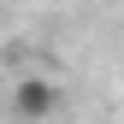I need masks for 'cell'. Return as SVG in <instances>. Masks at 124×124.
Masks as SVG:
<instances>
[{"mask_svg": "<svg viewBox=\"0 0 124 124\" xmlns=\"http://www.w3.org/2000/svg\"><path fill=\"white\" fill-rule=\"evenodd\" d=\"M53 106H59V89H53V77H18V83H12V112H18L24 124H41V118H53Z\"/></svg>", "mask_w": 124, "mask_h": 124, "instance_id": "cell-1", "label": "cell"}]
</instances>
